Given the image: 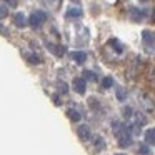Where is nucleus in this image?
Instances as JSON below:
<instances>
[{
  "label": "nucleus",
  "instance_id": "obj_1",
  "mask_svg": "<svg viewBox=\"0 0 155 155\" xmlns=\"http://www.w3.org/2000/svg\"><path fill=\"white\" fill-rule=\"evenodd\" d=\"M112 128H114V135L117 138L118 145L120 147H130L132 145V135H130V128L127 125H124L122 122H114L112 124Z\"/></svg>",
  "mask_w": 155,
  "mask_h": 155
},
{
  "label": "nucleus",
  "instance_id": "obj_2",
  "mask_svg": "<svg viewBox=\"0 0 155 155\" xmlns=\"http://www.w3.org/2000/svg\"><path fill=\"white\" fill-rule=\"evenodd\" d=\"M105 55H107L108 58H112V60H118L120 57L125 55V47L122 45L120 40L110 38V40L107 42V45H105Z\"/></svg>",
  "mask_w": 155,
  "mask_h": 155
},
{
  "label": "nucleus",
  "instance_id": "obj_3",
  "mask_svg": "<svg viewBox=\"0 0 155 155\" xmlns=\"http://www.w3.org/2000/svg\"><path fill=\"white\" fill-rule=\"evenodd\" d=\"M142 45L148 54H155V32L142 30Z\"/></svg>",
  "mask_w": 155,
  "mask_h": 155
},
{
  "label": "nucleus",
  "instance_id": "obj_4",
  "mask_svg": "<svg viewBox=\"0 0 155 155\" xmlns=\"http://www.w3.org/2000/svg\"><path fill=\"white\" fill-rule=\"evenodd\" d=\"M45 20H47V15H45V12H42V10H35L34 14L28 17V24H30V27H34V28H38Z\"/></svg>",
  "mask_w": 155,
  "mask_h": 155
},
{
  "label": "nucleus",
  "instance_id": "obj_5",
  "mask_svg": "<svg viewBox=\"0 0 155 155\" xmlns=\"http://www.w3.org/2000/svg\"><path fill=\"white\" fill-rule=\"evenodd\" d=\"M128 17H130L134 22H142L145 18V10L137 8V7H130V10H128Z\"/></svg>",
  "mask_w": 155,
  "mask_h": 155
},
{
  "label": "nucleus",
  "instance_id": "obj_6",
  "mask_svg": "<svg viewBox=\"0 0 155 155\" xmlns=\"http://www.w3.org/2000/svg\"><path fill=\"white\" fill-rule=\"evenodd\" d=\"M72 87H74V90L77 92V94L84 95L85 94V88H87V82H85L84 78L77 77V78H74V82H72Z\"/></svg>",
  "mask_w": 155,
  "mask_h": 155
},
{
  "label": "nucleus",
  "instance_id": "obj_7",
  "mask_svg": "<svg viewBox=\"0 0 155 155\" xmlns=\"http://www.w3.org/2000/svg\"><path fill=\"white\" fill-rule=\"evenodd\" d=\"M77 134H78V137H80V140H84V142H88L92 138V130H90L88 125H80V127L77 128Z\"/></svg>",
  "mask_w": 155,
  "mask_h": 155
},
{
  "label": "nucleus",
  "instance_id": "obj_8",
  "mask_svg": "<svg viewBox=\"0 0 155 155\" xmlns=\"http://www.w3.org/2000/svg\"><path fill=\"white\" fill-rule=\"evenodd\" d=\"M45 45H47L48 50H50L54 55H57V57H62V55L65 54V48L62 47L60 44H55V42H47Z\"/></svg>",
  "mask_w": 155,
  "mask_h": 155
},
{
  "label": "nucleus",
  "instance_id": "obj_9",
  "mask_svg": "<svg viewBox=\"0 0 155 155\" xmlns=\"http://www.w3.org/2000/svg\"><path fill=\"white\" fill-rule=\"evenodd\" d=\"M14 24L17 25L18 28H24L25 25L28 24L27 17H25V14H22V12H17V14L14 15Z\"/></svg>",
  "mask_w": 155,
  "mask_h": 155
},
{
  "label": "nucleus",
  "instance_id": "obj_10",
  "mask_svg": "<svg viewBox=\"0 0 155 155\" xmlns=\"http://www.w3.org/2000/svg\"><path fill=\"white\" fill-rule=\"evenodd\" d=\"M65 17L67 18H80L82 17V8L80 7H70L65 12Z\"/></svg>",
  "mask_w": 155,
  "mask_h": 155
},
{
  "label": "nucleus",
  "instance_id": "obj_11",
  "mask_svg": "<svg viewBox=\"0 0 155 155\" xmlns=\"http://www.w3.org/2000/svg\"><path fill=\"white\" fill-rule=\"evenodd\" d=\"M70 57L75 64H84V62L87 60V54H85V52H72Z\"/></svg>",
  "mask_w": 155,
  "mask_h": 155
},
{
  "label": "nucleus",
  "instance_id": "obj_12",
  "mask_svg": "<svg viewBox=\"0 0 155 155\" xmlns=\"http://www.w3.org/2000/svg\"><path fill=\"white\" fill-rule=\"evenodd\" d=\"M140 105H142V107H143L147 112H152V110L155 108L153 104H152V100L147 97V95H142V97H140Z\"/></svg>",
  "mask_w": 155,
  "mask_h": 155
},
{
  "label": "nucleus",
  "instance_id": "obj_13",
  "mask_svg": "<svg viewBox=\"0 0 155 155\" xmlns=\"http://www.w3.org/2000/svg\"><path fill=\"white\" fill-rule=\"evenodd\" d=\"M25 58H27L30 64H37V65L42 64V57H40V55H37L35 52H27V54H25Z\"/></svg>",
  "mask_w": 155,
  "mask_h": 155
},
{
  "label": "nucleus",
  "instance_id": "obj_14",
  "mask_svg": "<svg viewBox=\"0 0 155 155\" xmlns=\"http://www.w3.org/2000/svg\"><path fill=\"white\" fill-rule=\"evenodd\" d=\"M67 115H68V118H70L72 122H80V118H82L80 112L75 110V108H68V110H67Z\"/></svg>",
  "mask_w": 155,
  "mask_h": 155
},
{
  "label": "nucleus",
  "instance_id": "obj_15",
  "mask_svg": "<svg viewBox=\"0 0 155 155\" xmlns=\"http://www.w3.org/2000/svg\"><path fill=\"white\" fill-rule=\"evenodd\" d=\"M94 147H95V150H97V152H100V150H104V148H105V140L100 137V135L94 137Z\"/></svg>",
  "mask_w": 155,
  "mask_h": 155
},
{
  "label": "nucleus",
  "instance_id": "obj_16",
  "mask_svg": "<svg viewBox=\"0 0 155 155\" xmlns=\"http://www.w3.org/2000/svg\"><path fill=\"white\" fill-rule=\"evenodd\" d=\"M45 2V5H47L48 8H50V10H58V8H60V5H62V0H44Z\"/></svg>",
  "mask_w": 155,
  "mask_h": 155
},
{
  "label": "nucleus",
  "instance_id": "obj_17",
  "mask_svg": "<svg viewBox=\"0 0 155 155\" xmlns=\"http://www.w3.org/2000/svg\"><path fill=\"white\" fill-rule=\"evenodd\" d=\"M145 142L148 145H155V128H150V130L145 132Z\"/></svg>",
  "mask_w": 155,
  "mask_h": 155
},
{
  "label": "nucleus",
  "instance_id": "obj_18",
  "mask_svg": "<svg viewBox=\"0 0 155 155\" xmlns=\"http://www.w3.org/2000/svg\"><path fill=\"white\" fill-rule=\"evenodd\" d=\"M115 92H117V98L120 102H124L125 98H127V90H125L124 87H117V88H115Z\"/></svg>",
  "mask_w": 155,
  "mask_h": 155
},
{
  "label": "nucleus",
  "instance_id": "obj_19",
  "mask_svg": "<svg viewBox=\"0 0 155 155\" xmlns=\"http://www.w3.org/2000/svg\"><path fill=\"white\" fill-rule=\"evenodd\" d=\"M114 87V78L112 77H105L102 80V88H112Z\"/></svg>",
  "mask_w": 155,
  "mask_h": 155
},
{
  "label": "nucleus",
  "instance_id": "obj_20",
  "mask_svg": "<svg viewBox=\"0 0 155 155\" xmlns=\"http://www.w3.org/2000/svg\"><path fill=\"white\" fill-rule=\"evenodd\" d=\"M7 15H8L7 2H2V5H0V18H7Z\"/></svg>",
  "mask_w": 155,
  "mask_h": 155
},
{
  "label": "nucleus",
  "instance_id": "obj_21",
  "mask_svg": "<svg viewBox=\"0 0 155 155\" xmlns=\"http://www.w3.org/2000/svg\"><path fill=\"white\" fill-rule=\"evenodd\" d=\"M84 75H85V78H88V80H92V82H94V80H97L95 74H94V72H90V70H85V72H84Z\"/></svg>",
  "mask_w": 155,
  "mask_h": 155
},
{
  "label": "nucleus",
  "instance_id": "obj_22",
  "mask_svg": "<svg viewBox=\"0 0 155 155\" xmlns=\"http://www.w3.org/2000/svg\"><path fill=\"white\" fill-rule=\"evenodd\" d=\"M138 152H140L142 155H152V153H150V148H148L147 145H140V148H138Z\"/></svg>",
  "mask_w": 155,
  "mask_h": 155
},
{
  "label": "nucleus",
  "instance_id": "obj_23",
  "mask_svg": "<svg viewBox=\"0 0 155 155\" xmlns=\"http://www.w3.org/2000/svg\"><path fill=\"white\" fill-rule=\"evenodd\" d=\"M122 112L125 114V117H127V118H130L132 115H134V110H132L130 107H124V110H122Z\"/></svg>",
  "mask_w": 155,
  "mask_h": 155
},
{
  "label": "nucleus",
  "instance_id": "obj_24",
  "mask_svg": "<svg viewBox=\"0 0 155 155\" xmlns=\"http://www.w3.org/2000/svg\"><path fill=\"white\" fill-rule=\"evenodd\" d=\"M58 90L62 92V94H67V84H65V82H60V84H58Z\"/></svg>",
  "mask_w": 155,
  "mask_h": 155
},
{
  "label": "nucleus",
  "instance_id": "obj_25",
  "mask_svg": "<svg viewBox=\"0 0 155 155\" xmlns=\"http://www.w3.org/2000/svg\"><path fill=\"white\" fill-rule=\"evenodd\" d=\"M4 2H8L10 5H15V0H4Z\"/></svg>",
  "mask_w": 155,
  "mask_h": 155
},
{
  "label": "nucleus",
  "instance_id": "obj_26",
  "mask_svg": "<svg viewBox=\"0 0 155 155\" xmlns=\"http://www.w3.org/2000/svg\"><path fill=\"white\" fill-rule=\"evenodd\" d=\"M140 2H148V0H140Z\"/></svg>",
  "mask_w": 155,
  "mask_h": 155
},
{
  "label": "nucleus",
  "instance_id": "obj_27",
  "mask_svg": "<svg viewBox=\"0 0 155 155\" xmlns=\"http://www.w3.org/2000/svg\"><path fill=\"white\" fill-rule=\"evenodd\" d=\"M117 155H124V153H117Z\"/></svg>",
  "mask_w": 155,
  "mask_h": 155
}]
</instances>
